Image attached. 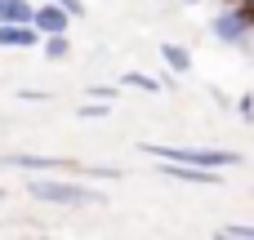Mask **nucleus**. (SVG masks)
<instances>
[{
	"mask_svg": "<svg viewBox=\"0 0 254 240\" xmlns=\"http://www.w3.org/2000/svg\"><path fill=\"white\" fill-rule=\"evenodd\" d=\"M147 156L156 160H179V165H201V169H232L241 156L223 147H170V143H143Z\"/></svg>",
	"mask_w": 254,
	"mask_h": 240,
	"instance_id": "2",
	"label": "nucleus"
},
{
	"mask_svg": "<svg viewBox=\"0 0 254 240\" xmlns=\"http://www.w3.org/2000/svg\"><path fill=\"white\" fill-rule=\"evenodd\" d=\"M71 53V40H67V31H54V36H45V58H67Z\"/></svg>",
	"mask_w": 254,
	"mask_h": 240,
	"instance_id": "9",
	"label": "nucleus"
},
{
	"mask_svg": "<svg viewBox=\"0 0 254 240\" xmlns=\"http://www.w3.org/2000/svg\"><path fill=\"white\" fill-rule=\"evenodd\" d=\"M161 58H165V67H170L174 76H188V71H192V53H188L183 45H161Z\"/></svg>",
	"mask_w": 254,
	"mask_h": 240,
	"instance_id": "8",
	"label": "nucleus"
},
{
	"mask_svg": "<svg viewBox=\"0 0 254 240\" xmlns=\"http://www.w3.org/2000/svg\"><path fill=\"white\" fill-rule=\"evenodd\" d=\"M9 169H27V174H76L80 165L76 160H63V156H4Z\"/></svg>",
	"mask_w": 254,
	"mask_h": 240,
	"instance_id": "3",
	"label": "nucleus"
},
{
	"mask_svg": "<svg viewBox=\"0 0 254 240\" xmlns=\"http://www.w3.org/2000/svg\"><path fill=\"white\" fill-rule=\"evenodd\" d=\"M27 196H31V200H45V205H67V209L103 205V192L80 187V183H71V178H27Z\"/></svg>",
	"mask_w": 254,
	"mask_h": 240,
	"instance_id": "1",
	"label": "nucleus"
},
{
	"mask_svg": "<svg viewBox=\"0 0 254 240\" xmlns=\"http://www.w3.org/2000/svg\"><path fill=\"white\" fill-rule=\"evenodd\" d=\"M0 4H4V0H0Z\"/></svg>",
	"mask_w": 254,
	"mask_h": 240,
	"instance_id": "16",
	"label": "nucleus"
},
{
	"mask_svg": "<svg viewBox=\"0 0 254 240\" xmlns=\"http://www.w3.org/2000/svg\"><path fill=\"white\" fill-rule=\"evenodd\" d=\"M40 31L36 22H0V49H36Z\"/></svg>",
	"mask_w": 254,
	"mask_h": 240,
	"instance_id": "6",
	"label": "nucleus"
},
{
	"mask_svg": "<svg viewBox=\"0 0 254 240\" xmlns=\"http://www.w3.org/2000/svg\"><path fill=\"white\" fill-rule=\"evenodd\" d=\"M58 4H63L71 18H85V0H58Z\"/></svg>",
	"mask_w": 254,
	"mask_h": 240,
	"instance_id": "14",
	"label": "nucleus"
},
{
	"mask_svg": "<svg viewBox=\"0 0 254 240\" xmlns=\"http://www.w3.org/2000/svg\"><path fill=\"white\" fill-rule=\"evenodd\" d=\"M0 200H4V192H0Z\"/></svg>",
	"mask_w": 254,
	"mask_h": 240,
	"instance_id": "15",
	"label": "nucleus"
},
{
	"mask_svg": "<svg viewBox=\"0 0 254 240\" xmlns=\"http://www.w3.org/2000/svg\"><path fill=\"white\" fill-rule=\"evenodd\" d=\"M125 85H129V89H147V94H156V80H152V76H138V71H129Z\"/></svg>",
	"mask_w": 254,
	"mask_h": 240,
	"instance_id": "12",
	"label": "nucleus"
},
{
	"mask_svg": "<svg viewBox=\"0 0 254 240\" xmlns=\"http://www.w3.org/2000/svg\"><path fill=\"white\" fill-rule=\"evenodd\" d=\"M237 107H241V120H254V94H241Z\"/></svg>",
	"mask_w": 254,
	"mask_h": 240,
	"instance_id": "13",
	"label": "nucleus"
},
{
	"mask_svg": "<svg viewBox=\"0 0 254 240\" xmlns=\"http://www.w3.org/2000/svg\"><path fill=\"white\" fill-rule=\"evenodd\" d=\"M31 22H36L40 36H54V31H67V27H71V13H67L58 0H45V4H36Z\"/></svg>",
	"mask_w": 254,
	"mask_h": 240,
	"instance_id": "5",
	"label": "nucleus"
},
{
	"mask_svg": "<svg viewBox=\"0 0 254 240\" xmlns=\"http://www.w3.org/2000/svg\"><path fill=\"white\" fill-rule=\"evenodd\" d=\"M76 116H85V120H103V116H112V107H103V98H94V102L76 107Z\"/></svg>",
	"mask_w": 254,
	"mask_h": 240,
	"instance_id": "10",
	"label": "nucleus"
},
{
	"mask_svg": "<svg viewBox=\"0 0 254 240\" xmlns=\"http://www.w3.org/2000/svg\"><path fill=\"white\" fill-rule=\"evenodd\" d=\"M219 236H237V240H254V223H228V227H219Z\"/></svg>",
	"mask_w": 254,
	"mask_h": 240,
	"instance_id": "11",
	"label": "nucleus"
},
{
	"mask_svg": "<svg viewBox=\"0 0 254 240\" xmlns=\"http://www.w3.org/2000/svg\"><path fill=\"white\" fill-rule=\"evenodd\" d=\"M161 178H174V183H223L219 169H201V165H179V160H165Z\"/></svg>",
	"mask_w": 254,
	"mask_h": 240,
	"instance_id": "7",
	"label": "nucleus"
},
{
	"mask_svg": "<svg viewBox=\"0 0 254 240\" xmlns=\"http://www.w3.org/2000/svg\"><path fill=\"white\" fill-rule=\"evenodd\" d=\"M254 31V22L232 4V9H223L219 18H214V40H223V45H241L246 36Z\"/></svg>",
	"mask_w": 254,
	"mask_h": 240,
	"instance_id": "4",
	"label": "nucleus"
}]
</instances>
